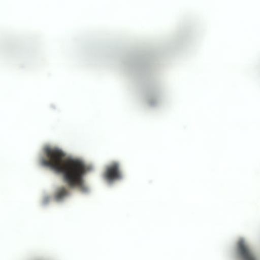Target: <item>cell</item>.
Wrapping results in <instances>:
<instances>
[{
  "label": "cell",
  "mask_w": 260,
  "mask_h": 260,
  "mask_svg": "<svg viewBox=\"0 0 260 260\" xmlns=\"http://www.w3.org/2000/svg\"><path fill=\"white\" fill-rule=\"evenodd\" d=\"M41 156L46 166L61 176L66 186L83 193L89 190L86 178L92 170L90 164L50 145L43 148Z\"/></svg>",
  "instance_id": "1"
},
{
  "label": "cell",
  "mask_w": 260,
  "mask_h": 260,
  "mask_svg": "<svg viewBox=\"0 0 260 260\" xmlns=\"http://www.w3.org/2000/svg\"><path fill=\"white\" fill-rule=\"evenodd\" d=\"M122 172L118 163L111 162L105 167L103 177L106 182L112 185L119 181L122 178Z\"/></svg>",
  "instance_id": "2"
}]
</instances>
